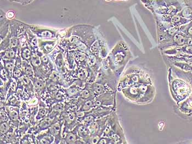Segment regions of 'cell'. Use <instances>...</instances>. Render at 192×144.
<instances>
[{
  "instance_id": "cell-18",
  "label": "cell",
  "mask_w": 192,
  "mask_h": 144,
  "mask_svg": "<svg viewBox=\"0 0 192 144\" xmlns=\"http://www.w3.org/2000/svg\"><path fill=\"white\" fill-rule=\"evenodd\" d=\"M0 129H1V134H5L10 130V126L7 122H3L1 125Z\"/></svg>"
},
{
  "instance_id": "cell-22",
  "label": "cell",
  "mask_w": 192,
  "mask_h": 144,
  "mask_svg": "<svg viewBox=\"0 0 192 144\" xmlns=\"http://www.w3.org/2000/svg\"><path fill=\"white\" fill-rule=\"evenodd\" d=\"M101 135H94V136H91L89 139V143L91 144H98L99 140L101 139Z\"/></svg>"
},
{
  "instance_id": "cell-29",
  "label": "cell",
  "mask_w": 192,
  "mask_h": 144,
  "mask_svg": "<svg viewBox=\"0 0 192 144\" xmlns=\"http://www.w3.org/2000/svg\"><path fill=\"white\" fill-rule=\"evenodd\" d=\"M13 75L16 77H19L20 76H22V72L18 67H15L13 70Z\"/></svg>"
},
{
  "instance_id": "cell-39",
  "label": "cell",
  "mask_w": 192,
  "mask_h": 144,
  "mask_svg": "<svg viewBox=\"0 0 192 144\" xmlns=\"http://www.w3.org/2000/svg\"><path fill=\"white\" fill-rule=\"evenodd\" d=\"M32 1H34V0H32Z\"/></svg>"
},
{
  "instance_id": "cell-4",
  "label": "cell",
  "mask_w": 192,
  "mask_h": 144,
  "mask_svg": "<svg viewBox=\"0 0 192 144\" xmlns=\"http://www.w3.org/2000/svg\"><path fill=\"white\" fill-rule=\"evenodd\" d=\"M173 110L181 118L192 122V93L184 100L174 105Z\"/></svg>"
},
{
  "instance_id": "cell-15",
  "label": "cell",
  "mask_w": 192,
  "mask_h": 144,
  "mask_svg": "<svg viewBox=\"0 0 192 144\" xmlns=\"http://www.w3.org/2000/svg\"><path fill=\"white\" fill-rule=\"evenodd\" d=\"M94 102L92 101V100H88L87 102H84L83 107L82 108V111H89L90 109H91V108L94 107Z\"/></svg>"
},
{
  "instance_id": "cell-34",
  "label": "cell",
  "mask_w": 192,
  "mask_h": 144,
  "mask_svg": "<svg viewBox=\"0 0 192 144\" xmlns=\"http://www.w3.org/2000/svg\"><path fill=\"white\" fill-rule=\"evenodd\" d=\"M54 109L57 111H61L63 110V106L61 104H57L54 106Z\"/></svg>"
},
{
  "instance_id": "cell-14",
  "label": "cell",
  "mask_w": 192,
  "mask_h": 144,
  "mask_svg": "<svg viewBox=\"0 0 192 144\" xmlns=\"http://www.w3.org/2000/svg\"><path fill=\"white\" fill-rule=\"evenodd\" d=\"M60 130H61V125L58 123L53 125L50 128V132L52 135H58Z\"/></svg>"
},
{
  "instance_id": "cell-1",
  "label": "cell",
  "mask_w": 192,
  "mask_h": 144,
  "mask_svg": "<svg viewBox=\"0 0 192 144\" xmlns=\"http://www.w3.org/2000/svg\"><path fill=\"white\" fill-rule=\"evenodd\" d=\"M169 90L176 104L184 100L192 93V72L170 66L168 71Z\"/></svg>"
},
{
  "instance_id": "cell-35",
  "label": "cell",
  "mask_w": 192,
  "mask_h": 144,
  "mask_svg": "<svg viewBox=\"0 0 192 144\" xmlns=\"http://www.w3.org/2000/svg\"><path fill=\"white\" fill-rule=\"evenodd\" d=\"M55 97H56V99L57 100H61V99L63 98L61 94L59 92H57V93H56Z\"/></svg>"
},
{
  "instance_id": "cell-13",
  "label": "cell",
  "mask_w": 192,
  "mask_h": 144,
  "mask_svg": "<svg viewBox=\"0 0 192 144\" xmlns=\"http://www.w3.org/2000/svg\"><path fill=\"white\" fill-rule=\"evenodd\" d=\"M5 69L8 71V72L11 73L14 67V61L13 59H7L6 61L3 60Z\"/></svg>"
},
{
  "instance_id": "cell-21",
  "label": "cell",
  "mask_w": 192,
  "mask_h": 144,
  "mask_svg": "<svg viewBox=\"0 0 192 144\" xmlns=\"http://www.w3.org/2000/svg\"><path fill=\"white\" fill-rule=\"evenodd\" d=\"M24 67V69L25 72L26 74L28 75V76L32 75L33 69H32V67L30 65L28 64H25Z\"/></svg>"
},
{
  "instance_id": "cell-12",
  "label": "cell",
  "mask_w": 192,
  "mask_h": 144,
  "mask_svg": "<svg viewBox=\"0 0 192 144\" xmlns=\"http://www.w3.org/2000/svg\"><path fill=\"white\" fill-rule=\"evenodd\" d=\"M188 39L187 37L180 33L176 34L173 37V41L176 45L178 46H182L187 43Z\"/></svg>"
},
{
  "instance_id": "cell-5",
  "label": "cell",
  "mask_w": 192,
  "mask_h": 144,
  "mask_svg": "<svg viewBox=\"0 0 192 144\" xmlns=\"http://www.w3.org/2000/svg\"><path fill=\"white\" fill-rule=\"evenodd\" d=\"M138 87L141 93L139 105H144L152 102L154 99L156 89L154 83L140 84Z\"/></svg>"
},
{
  "instance_id": "cell-33",
  "label": "cell",
  "mask_w": 192,
  "mask_h": 144,
  "mask_svg": "<svg viewBox=\"0 0 192 144\" xmlns=\"http://www.w3.org/2000/svg\"><path fill=\"white\" fill-rule=\"evenodd\" d=\"M1 122L2 121H6L7 120V116L6 114L4 112L2 111V110L1 111Z\"/></svg>"
},
{
  "instance_id": "cell-30",
  "label": "cell",
  "mask_w": 192,
  "mask_h": 144,
  "mask_svg": "<svg viewBox=\"0 0 192 144\" xmlns=\"http://www.w3.org/2000/svg\"><path fill=\"white\" fill-rule=\"evenodd\" d=\"M6 15L7 18L8 19H11L14 18V16H15V13L12 10H10L6 14Z\"/></svg>"
},
{
  "instance_id": "cell-27",
  "label": "cell",
  "mask_w": 192,
  "mask_h": 144,
  "mask_svg": "<svg viewBox=\"0 0 192 144\" xmlns=\"http://www.w3.org/2000/svg\"><path fill=\"white\" fill-rule=\"evenodd\" d=\"M78 92V90L77 88H72L69 89L67 90V93L68 94V95L69 97H73Z\"/></svg>"
},
{
  "instance_id": "cell-8",
  "label": "cell",
  "mask_w": 192,
  "mask_h": 144,
  "mask_svg": "<svg viewBox=\"0 0 192 144\" xmlns=\"http://www.w3.org/2000/svg\"><path fill=\"white\" fill-rule=\"evenodd\" d=\"M38 41V47L41 51L44 53V54H48L50 53L56 46L57 40H45Z\"/></svg>"
},
{
  "instance_id": "cell-19",
  "label": "cell",
  "mask_w": 192,
  "mask_h": 144,
  "mask_svg": "<svg viewBox=\"0 0 192 144\" xmlns=\"http://www.w3.org/2000/svg\"><path fill=\"white\" fill-rule=\"evenodd\" d=\"M57 66L58 68H61L64 64V61L63 59V56L61 53L58 54V55L57 56L56 61Z\"/></svg>"
},
{
  "instance_id": "cell-17",
  "label": "cell",
  "mask_w": 192,
  "mask_h": 144,
  "mask_svg": "<svg viewBox=\"0 0 192 144\" xmlns=\"http://www.w3.org/2000/svg\"><path fill=\"white\" fill-rule=\"evenodd\" d=\"M79 134L81 136H86L87 135H88V134L90 133L89 132V128H87L85 126H81L79 128Z\"/></svg>"
},
{
  "instance_id": "cell-28",
  "label": "cell",
  "mask_w": 192,
  "mask_h": 144,
  "mask_svg": "<svg viewBox=\"0 0 192 144\" xmlns=\"http://www.w3.org/2000/svg\"><path fill=\"white\" fill-rule=\"evenodd\" d=\"M7 1H13V2H18L23 5H28L29 3H31V2H33L32 0H7Z\"/></svg>"
},
{
  "instance_id": "cell-11",
  "label": "cell",
  "mask_w": 192,
  "mask_h": 144,
  "mask_svg": "<svg viewBox=\"0 0 192 144\" xmlns=\"http://www.w3.org/2000/svg\"><path fill=\"white\" fill-rule=\"evenodd\" d=\"M1 55L2 59H14L16 57V51H14L12 49L8 48L3 51V52L1 51Z\"/></svg>"
},
{
  "instance_id": "cell-10",
  "label": "cell",
  "mask_w": 192,
  "mask_h": 144,
  "mask_svg": "<svg viewBox=\"0 0 192 144\" xmlns=\"http://www.w3.org/2000/svg\"><path fill=\"white\" fill-rule=\"evenodd\" d=\"M20 49H21V56L24 60L26 61H30L33 56V52L29 48L28 46L24 47Z\"/></svg>"
},
{
  "instance_id": "cell-7",
  "label": "cell",
  "mask_w": 192,
  "mask_h": 144,
  "mask_svg": "<svg viewBox=\"0 0 192 144\" xmlns=\"http://www.w3.org/2000/svg\"><path fill=\"white\" fill-rule=\"evenodd\" d=\"M33 33L38 37L46 38H53L56 37V33L55 31H52L47 29H38L37 27H30Z\"/></svg>"
},
{
  "instance_id": "cell-16",
  "label": "cell",
  "mask_w": 192,
  "mask_h": 144,
  "mask_svg": "<svg viewBox=\"0 0 192 144\" xmlns=\"http://www.w3.org/2000/svg\"><path fill=\"white\" fill-rule=\"evenodd\" d=\"M76 138L74 134L72 133H70L69 134H68V135H66V141L67 142V143L68 144H73L76 141Z\"/></svg>"
},
{
  "instance_id": "cell-24",
  "label": "cell",
  "mask_w": 192,
  "mask_h": 144,
  "mask_svg": "<svg viewBox=\"0 0 192 144\" xmlns=\"http://www.w3.org/2000/svg\"><path fill=\"white\" fill-rule=\"evenodd\" d=\"M10 119L13 121H17L18 118V113L16 111H11L9 113Z\"/></svg>"
},
{
  "instance_id": "cell-26",
  "label": "cell",
  "mask_w": 192,
  "mask_h": 144,
  "mask_svg": "<svg viewBox=\"0 0 192 144\" xmlns=\"http://www.w3.org/2000/svg\"><path fill=\"white\" fill-rule=\"evenodd\" d=\"M34 84H35V87H36V88L39 89L43 88L44 87V86H45L44 82H43L42 81H41V80H40V79H38V80H36V81L35 82Z\"/></svg>"
},
{
  "instance_id": "cell-36",
  "label": "cell",
  "mask_w": 192,
  "mask_h": 144,
  "mask_svg": "<svg viewBox=\"0 0 192 144\" xmlns=\"http://www.w3.org/2000/svg\"><path fill=\"white\" fill-rule=\"evenodd\" d=\"M76 115L79 117H84V111H80L78 112L77 113H76Z\"/></svg>"
},
{
  "instance_id": "cell-2",
  "label": "cell",
  "mask_w": 192,
  "mask_h": 144,
  "mask_svg": "<svg viewBox=\"0 0 192 144\" xmlns=\"http://www.w3.org/2000/svg\"><path fill=\"white\" fill-rule=\"evenodd\" d=\"M153 83L150 74L146 71L138 67H131L127 70L125 75L120 79L117 89L121 91L122 89L140 84Z\"/></svg>"
},
{
  "instance_id": "cell-6",
  "label": "cell",
  "mask_w": 192,
  "mask_h": 144,
  "mask_svg": "<svg viewBox=\"0 0 192 144\" xmlns=\"http://www.w3.org/2000/svg\"><path fill=\"white\" fill-rule=\"evenodd\" d=\"M121 91L127 100L139 105V102L141 99V93L138 87V85L128 87L122 89Z\"/></svg>"
},
{
  "instance_id": "cell-20",
  "label": "cell",
  "mask_w": 192,
  "mask_h": 144,
  "mask_svg": "<svg viewBox=\"0 0 192 144\" xmlns=\"http://www.w3.org/2000/svg\"><path fill=\"white\" fill-rule=\"evenodd\" d=\"M87 70L84 69H81L78 72V77L80 79L82 80H84L86 79L87 77Z\"/></svg>"
},
{
  "instance_id": "cell-31",
  "label": "cell",
  "mask_w": 192,
  "mask_h": 144,
  "mask_svg": "<svg viewBox=\"0 0 192 144\" xmlns=\"http://www.w3.org/2000/svg\"><path fill=\"white\" fill-rule=\"evenodd\" d=\"M46 113H47L46 110L45 109L42 107V108H41L40 109V111H39V112H38V116H39V117H41L44 116L46 115Z\"/></svg>"
},
{
  "instance_id": "cell-32",
  "label": "cell",
  "mask_w": 192,
  "mask_h": 144,
  "mask_svg": "<svg viewBox=\"0 0 192 144\" xmlns=\"http://www.w3.org/2000/svg\"><path fill=\"white\" fill-rule=\"evenodd\" d=\"M4 68H2L1 67V77L2 79H6V77H7V73H6V71Z\"/></svg>"
},
{
  "instance_id": "cell-25",
  "label": "cell",
  "mask_w": 192,
  "mask_h": 144,
  "mask_svg": "<svg viewBox=\"0 0 192 144\" xmlns=\"http://www.w3.org/2000/svg\"><path fill=\"white\" fill-rule=\"evenodd\" d=\"M94 120V117L93 115H89V116L86 117V118H84V122L86 124L89 125L91 123H92Z\"/></svg>"
},
{
  "instance_id": "cell-23",
  "label": "cell",
  "mask_w": 192,
  "mask_h": 144,
  "mask_svg": "<svg viewBox=\"0 0 192 144\" xmlns=\"http://www.w3.org/2000/svg\"><path fill=\"white\" fill-rule=\"evenodd\" d=\"M91 95V92L87 89H84L80 93V96L84 99H89Z\"/></svg>"
},
{
  "instance_id": "cell-40",
  "label": "cell",
  "mask_w": 192,
  "mask_h": 144,
  "mask_svg": "<svg viewBox=\"0 0 192 144\" xmlns=\"http://www.w3.org/2000/svg\"></svg>"
},
{
  "instance_id": "cell-37",
  "label": "cell",
  "mask_w": 192,
  "mask_h": 144,
  "mask_svg": "<svg viewBox=\"0 0 192 144\" xmlns=\"http://www.w3.org/2000/svg\"><path fill=\"white\" fill-rule=\"evenodd\" d=\"M187 33L189 35L192 36V26L188 29Z\"/></svg>"
},
{
  "instance_id": "cell-38",
  "label": "cell",
  "mask_w": 192,
  "mask_h": 144,
  "mask_svg": "<svg viewBox=\"0 0 192 144\" xmlns=\"http://www.w3.org/2000/svg\"><path fill=\"white\" fill-rule=\"evenodd\" d=\"M11 89L13 90H15V85L14 83H11Z\"/></svg>"
},
{
  "instance_id": "cell-3",
  "label": "cell",
  "mask_w": 192,
  "mask_h": 144,
  "mask_svg": "<svg viewBox=\"0 0 192 144\" xmlns=\"http://www.w3.org/2000/svg\"><path fill=\"white\" fill-rule=\"evenodd\" d=\"M122 43L115 47L109 57V67L113 71L120 73L130 59L128 51Z\"/></svg>"
},
{
  "instance_id": "cell-9",
  "label": "cell",
  "mask_w": 192,
  "mask_h": 144,
  "mask_svg": "<svg viewBox=\"0 0 192 144\" xmlns=\"http://www.w3.org/2000/svg\"><path fill=\"white\" fill-rule=\"evenodd\" d=\"M92 90L96 95H102L105 92V87L101 82H95L92 85Z\"/></svg>"
}]
</instances>
